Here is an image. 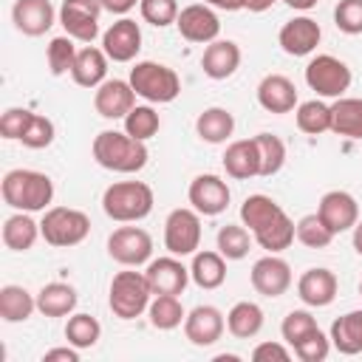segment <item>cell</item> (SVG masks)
I'll use <instances>...</instances> for the list:
<instances>
[{"label":"cell","instance_id":"48","mask_svg":"<svg viewBox=\"0 0 362 362\" xmlns=\"http://www.w3.org/2000/svg\"><path fill=\"white\" fill-rule=\"evenodd\" d=\"M31 119V110L28 107H8L3 116H0V136L8 139V141H20L25 124Z\"/></svg>","mask_w":362,"mask_h":362},{"label":"cell","instance_id":"49","mask_svg":"<svg viewBox=\"0 0 362 362\" xmlns=\"http://www.w3.org/2000/svg\"><path fill=\"white\" fill-rule=\"evenodd\" d=\"M291 356H294V351H291L288 345H283V342H260V345H255V351H252V359H255V362H272V359L288 362Z\"/></svg>","mask_w":362,"mask_h":362},{"label":"cell","instance_id":"42","mask_svg":"<svg viewBox=\"0 0 362 362\" xmlns=\"http://www.w3.org/2000/svg\"><path fill=\"white\" fill-rule=\"evenodd\" d=\"M334 238H337V235L325 226V221H322L317 212L303 215V218L297 221V240H300L303 246H308V249H325V246H331Z\"/></svg>","mask_w":362,"mask_h":362},{"label":"cell","instance_id":"36","mask_svg":"<svg viewBox=\"0 0 362 362\" xmlns=\"http://www.w3.org/2000/svg\"><path fill=\"white\" fill-rule=\"evenodd\" d=\"M294 119H297V127L308 136H322L331 130V105H325L320 96L317 99H308V102H300L294 107Z\"/></svg>","mask_w":362,"mask_h":362},{"label":"cell","instance_id":"11","mask_svg":"<svg viewBox=\"0 0 362 362\" xmlns=\"http://www.w3.org/2000/svg\"><path fill=\"white\" fill-rule=\"evenodd\" d=\"M187 201L189 206L198 212V215H206V218H215L221 212H226L229 201H232V192H229V184L215 175V173H201L189 181V189H187Z\"/></svg>","mask_w":362,"mask_h":362},{"label":"cell","instance_id":"47","mask_svg":"<svg viewBox=\"0 0 362 362\" xmlns=\"http://www.w3.org/2000/svg\"><path fill=\"white\" fill-rule=\"evenodd\" d=\"M334 25L348 37L362 34V0H339L334 8Z\"/></svg>","mask_w":362,"mask_h":362},{"label":"cell","instance_id":"22","mask_svg":"<svg viewBox=\"0 0 362 362\" xmlns=\"http://www.w3.org/2000/svg\"><path fill=\"white\" fill-rule=\"evenodd\" d=\"M257 105L269 113H291L297 102V88L286 74H266L257 85Z\"/></svg>","mask_w":362,"mask_h":362},{"label":"cell","instance_id":"3","mask_svg":"<svg viewBox=\"0 0 362 362\" xmlns=\"http://www.w3.org/2000/svg\"><path fill=\"white\" fill-rule=\"evenodd\" d=\"M156 195L144 181H113L102 192V209L116 223H136L153 212Z\"/></svg>","mask_w":362,"mask_h":362},{"label":"cell","instance_id":"45","mask_svg":"<svg viewBox=\"0 0 362 362\" xmlns=\"http://www.w3.org/2000/svg\"><path fill=\"white\" fill-rule=\"evenodd\" d=\"M139 11H141V20L156 25V28H167L178 20V3L175 0H141L139 3Z\"/></svg>","mask_w":362,"mask_h":362},{"label":"cell","instance_id":"55","mask_svg":"<svg viewBox=\"0 0 362 362\" xmlns=\"http://www.w3.org/2000/svg\"><path fill=\"white\" fill-rule=\"evenodd\" d=\"M354 235H351V240H354V249H356V255L362 257V221H356V226L351 229Z\"/></svg>","mask_w":362,"mask_h":362},{"label":"cell","instance_id":"51","mask_svg":"<svg viewBox=\"0 0 362 362\" xmlns=\"http://www.w3.org/2000/svg\"><path fill=\"white\" fill-rule=\"evenodd\" d=\"M136 3L141 0H102V8L110 14H127L130 8H136Z\"/></svg>","mask_w":362,"mask_h":362},{"label":"cell","instance_id":"39","mask_svg":"<svg viewBox=\"0 0 362 362\" xmlns=\"http://www.w3.org/2000/svg\"><path fill=\"white\" fill-rule=\"evenodd\" d=\"M255 144H257V156H260V175L263 178L277 175L286 164V141L274 133H257Z\"/></svg>","mask_w":362,"mask_h":362},{"label":"cell","instance_id":"13","mask_svg":"<svg viewBox=\"0 0 362 362\" xmlns=\"http://www.w3.org/2000/svg\"><path fill=\"white\" fill-rule=\"evenodd\" d=\"M249 280H252V288L257 291V294H263V297H280V294H286L288 288H291V266L283 260V257H277V255H263L260 260H255V266H252V272H249Z\"/></svg>","mask_w":362,"mask_h":362},{"label":"cell","instance_id":"8","mask_svg":"<svg viewBox=\"0 0 362 362\" xmlns=\"http://www.w3.org/2000/svg\"><path fill=\"white\" fill-rule=\"evenodd\" d=\"M164 249L175 257H187L201 249V215L192 206H178L167 215Z\"/></svg>","mask_w":362,"mask_h":362},{"label":"cell","instance_id":"29","mask_svg":"<svg viewBox=\"0 0 362 362\" xmlns=\"http://www.w3.org/2000/svg\"><path fill=\"white\" fill-rule=\"evenodd\" d=\"M280 215H286V209L274 198H269L263 192H255V195L243 198V204H240V223L252 235L260 232V229H266L269 223H274Z\"/></svg>","mask_w":362,"mask_h":362},{"label":"cell","instance_id":"4","mask_svg":"<svg viewBox=\"0 0 362 362\" xmlns=\"http://www.w3.org/2000/svg\"><path fill=\"white\" fill-rule=\"evenodd\" d=\"M130 85L136 90V96H141L150 105H167L175 102L181 93V79L178 74L164 65V62H153V59H141L130 68Z\"/></svg>","mask_w":362,"mask_h":362},{"label":"cell","instance_id":"32","mask_svg":"<svg viewBox=\"0 0 362 362\" xmlns=\"http://www.w3.org/2000/svg\"><path fill=\"white\" fill-rule=\"evenodd\" d=\"M331 130L345 139H362V99L339 96L331 105Z\"/></svg>","mask_w":362,"mask_h":362},{"label":"cell","instance_id":"21","mask_svg":"<svg viewBox=\"0 0 362 362\" xmlns=\"http://www.w3.org/2000/svg\"><path fill=\"white\" fill-rule=\"evenodd\" d=\"M144 274H147V283H150L153 294H184L187 283L192 280L189 277V269L175 255L150 260L147 269H144Z\"/></svg>","mask_w":362,"mask_h":362},{"label":"cell","instance_id":"5","mask_svg":"<svg viewBox=\"0 0 362 362\" xmlns=\"http://www.w3.org/2000/svg\"><path fill=\"white\" fill-rule=\"evenodd\" d=\"M153 288L144 272H119L107 288V305L119 320H136L150 308Z\"/></svg>","mask_w":362,"mask_h":362},{"label":"cell","instance_id":"34","mask_svg":"<svg viewBox=\"0 0 362 362\" xmlns=\"http://www.w3.org/2000/svg\"><path fill=\"white\" fill-rule=\"evenodd\" d=\"M263 328V308L252 300H240L226 314V331L238 339H252Z\"/></svg>","mask_w":362,"mask_h":362},{"label":"cell","instance_id":"2","mask_svg":"<svg viewBox=\"0 0 362 362\" xmlns=\"http://www.w3.org/2000/svg\"><path fill=\"white\" fill-rule=\"evenodd\" d=\"M3 201L14 212H45L54 201V181L40 170H8L3 175Z\"/></svg>","mask_w":362,"mask_h":362},{"label":"cell","instance_id":"50","mask_svg":"<svg viewBox=\"0 0 362 362\" xmlns=\"http://www.w3.org/2000/svg\"><path fill=\"white\" fill-rule=\"evenodd\" d=\"M42 362H79V348H74L71 342L62 348H51L42 354Z\"/></svg>","mask_w":362,"mask_h":362},{"label":"cell","instance_id":"25","mask_svg":"<svg viewBox=\"0 0 362 362\" xmlns=\"http://www.w3.org/2000/svg\"><path fill=\"white\" fill-rule=\"evenodd\" d=\"M107 62H110V57H107L102 48H96V45H82V48L76 51V62H74V68H71V79H74L79 88L96 90V88L107 79Z\"/></svg>","mask_w":362,"mask_h":362},{"label":"cell","instance_id":"7","mask_svg":"<svg viewBox=\"0 0 362 362\" xmlns=\"http://www.w3.org/2000/svg\"><path fill=\"white\" fill-rule=\"evenodd\" d=\"M354 74L351 68L334 57V54H317L305 65V85L320 96V99H339L351 88Z\"/></svg>","mask_w":362,"mask_h":362},{"label":"cell","instance_id":"35","mask_svg":"<svg viewBox=\"0 0 362 362\" xmlns=\"http://www.w3.org/2000/svg\"><path fill=\"white\" fill-rule=\"evenodd\" d=\"M147 317H150V325H153V328H158V331H173V328L184 325L187 311H184L178 294H153L150 308H147Z\"/></svg>","mask_w":362,"mask_h":362},{"label":"cell","instance_id":"53","mask_svg":"<svg viewBox=\"0 0 362 362\" xmlns=\"http://www.w3.org/2000/svg\"><path fill=\"white\" fill-rule=\"evenodd\" d=\"M283 3H286V6H291L294 11H311L320 0H283Z\"/></svg>","mask_w":362,"mask_h":362},{"label":"cell","instance_id":"17","mask_svg":"<svg viewBox=\"0 0 362 362\" xmlns=\"http://www.w3.org/2000/svg\"><path fill=\"white\" fill-rule=\"evenodd\" d=\"M136 107V90L130 79H105L93 90V110L102 119H124Z\"/></svg>","mask_w":362,"mask_h":362},{"label":"cell","instance_id":"24","mask_svg":"<svg viewBox=\"0 0 362 362\" xmlns=\"http://www.w3.org/2000/svg\"><path fill=\"white\" fill-rule=\"evenodd\" d=\"M223 170L229 178L235 181H246V178H255L260 175V156H257V144H255V136L252 139H238V141H229L226 150H223Z\"/></svg>","mask_w":362,"mask_h":362},{"label":"cell","instance_id":"6","mask_svg":"<svg viewBox=\"0 0 362 362\" xmlns=\"http://www.w3.org/2000/svg\"><path fill=\"white\" fill-rule=\"evenodd\" d=\"M40 235L54 249H68L90 235V218L74 206H48L40 221Z\"/></svg>","mask_w":362,"mask_h":362},{"label":"cell","instance_id":"52","mask_svg":"<svg viewBox=\"0 0 362 362\" xmlns=\"http://www.w3.org/2000/svg\"><path fill=\"white\" fill-rule=\"evenodd\" d=\"M206 6L212 8H221V11H240L246 8V0H204Z\"/></svg>","mask_w":362,"mask_h":362},{"label":"cell","instance_id":"44","mask_svg":"<svg viewBox=\"0 0 362 362\" xmlns=\"http://www.w3.org/2000/svg\"><path fill=\"white\" fill-rule=\"evenodd\" d=\"M320 325H317V320H314V314L311 311H305V308H294V311H288L286 317H283V322H280V334H283V342L291 348V345H297L303 337H308L311 331H317Z\"/></svg>","mask_w":362,"mask_h":362},{"label":"cell","instance_id":"46","mask_svg":"<svg viewBox=\"0 0 362 362\" xmlns=\"http://www.w3.org/2000/svg\"><path fill=\"white\" fill-rule=\"evenodd\" d=\"M294 356L300 362H322L328 354H331V337H325L320 328L311 331L308 337H303L297 345H291Z\"/></svg>","mask_w":362,"mask_h":362},{"label":"cell","instance_id":"56","mask_svg":"<svg viewBox=\"0 0 362 362\" xmlns=\"http://www.w3.org/2000/svg\"><path fill=\"white\" fill-rule=\"evenodd\" d=\"M359 294H362V283H359Z\"/></svg>","mask_w":362,"mask_h":362},{"label":"cell","instance_id":"40","mask_svg":"<svg viewBox=\"0 0 362 362\" xmlns=\"http://www.w3.org/2000/svg\"><path fill=\"white\" fill-rule=\"evenodd\" d=\"M122 122H124V133L139 139V141L153 139L158 133V127H161V119H158V113H156V107L150 102L147 105H136Z\"/></svg>","mask_w":362,"mask_h":362},{"label":"cell","instance_id":"41","mask_svg":"<svg viewBox=\"0 0 362 362\" xmlns=\"http://www.w3.org/2000/svg\"><path fill=\"white\" fill-rule=\"evenodd\" d=\"M74 42H76V40L68 37V34L54 37V40L48 42V48H45V59H48V71H51L54 76L71 74V68H74V62H76V51H79Z\"/></svg>","mask_w":362,"mask_h":362},{"label":"cell","instance_id":"54","mask_svg":"<svg viewBox=\"0 0 362 362\" xmlns=\"http://www.w3.org/2000/svg\"><path fill=\"white\" fill-rule=\"evenodd\" d=\"M277 0H246V8L249 11H255V14H260V11H266V8H272Z\"/></svg>","mask_w":362,"mask_h":362},{"label":"cell","instance_id":"33","mask_svg":"<svg viewBox=\"0 0 362 362\" xmlns=\"http://www.w3.org/2000/svg\"><path fill=\"white\" fill-rule=\"evenodd\" d=\"M37 311V294H31L25 286H3L0 288V317L3 322H25Z\"/></svg>","mask_w":362,"mask_h":362},{"label":"cell","instance_id":"19","mask_svg":"<svg viewBox=\"0 0 362 362\" xmlns=\"http://www.w3.org/2000/svg\"><path fill=\"white\" fill-rule=\"evenodd\" d=\"M337 288H339V280L325 266L305 269L300 274V280H297V297L308 308H325V305H331L337 300Z\"/></svg>","mask_w":362,"mask_h":362},{"label":"cell","instance_id":"23","mask_svg":"<svg viewBox=\"0 0 362 362\" xmlns=\"http://www.w3.org/2000/svg\"><path fill=\"white\" fill-rule=\"evenodd\" d=\"M240 45L235 40H215L204 48V57H201V68L209 79L221 82V79H229L238 68H240Z\"/></svg>","mask_w":362,"mask_h":362},{"label":"cell","instance_id":"20","mask_svg":"<svg viewBox=\"0 0 362 362\" xmlns=\"http://www.w3.org/2000/svg\"><path fill=\"white\" fill-rule=\"evenodd\" d=\"M57 20L59 11H54L51 0H14L11 6V23L25 37H42Z\"/></svg>","mask_w":362,"mask_h":362},{"label":"cell","instance_id":"28","mask_svg":"<svg viewBox=\"0 0 362 362\" xmlns=\"http://www.w3.org/2000/svg\"><path fill=\"white\" fill-rule=\"evenodd\" d=\"M79 303V294L71 283H45L37 291V311L42 317H71Z\"/></svg>","mask_w":362,"mask_h":362},{"label":"cell","instance_id":"27","mask_svg":"<svg viewBox=\"0 0 362 362\" xmlns=\"http://www.w3.org/2000/svg\"><path fill=\"white\" fill-rule=\"evenodd\" d=\"M331 348H337L342 356L362 354V308L345 311L331 322Z\"/></svg>","mask_w":362,"mask_h":362},{"label":"cell","instance_id":"15","mask_svg":"<svg viewBox=\"0 0 362 362\" xmlns=\"http://www.w3.org/2000/svg\"><path fill=\"white\" fill-rule=\"evenodd\" d=\"M317 215L325 221V226L334 235H342V232H351L356 226V221H359V204L345 189H328L320 198V204H317Z\"/></svg>","mask_w":362,"mask_h":362},{"label":"cell","instance_id":"10","mask_svg":"<svg viewBox=\"0 0 362 362\" xmlns=\"http://www.w3.org/2000/svg\"><path fill=\"white\" fill-rule=\"evenodd\" d=\"M102 11H105L102 0H62V6H59V25L76 42L90 45L99 37V14Z\"/></svg>","mask_w":362,"mask_h":362},{"label":"cell","instance_id":"14","mask_svg":"<svg viewBox=\"0 0 362 362\" xmlns=\"http://www.w3.org/2000/svg\"><path fill=\"white\" fill-rule=\"evenodd\" d=\"M226 331V317L221 308L215 305H195L192 311H187L184 320V337L195 345V348H209L215 345Z\"/></svg>","mask_w":362,"mask_h":362},{"label":"cell","instance_id":"30","mask_svg":"<svg viewBox=\"0 0 362 362\" xmlns=\"http://www.w3.org/2000/svg\"><path fill=\"white\" fill-rule=\"evenodd\" d=\"M195 133L206 144H223L235 133V116L226 107H204L195 119Z\"/></svg>","mask_w":362,"mask_h":362},{"label":"cell","instance_id":"38","mask_svg":"<svg viewBox=\"0 0 362 362\" xmlns=\"http://www.w3.org/2000/svg\"><path fill=\"white\" fill-rule=\"evenodd\" d=\"M99 337H102V325H99L96 317L82 314V311H76V314L68 317V322H65V339L74 348L88 351V348H93L99 342Z\"/></svg>","mask_w":362,"mask_h":362},{"label":"cell","instance_id":"43","mask_svg":"<svg viewBox=\"0 0 362 362\" xmlns=\"http://www.w3.org/2000/svg\"><path fill=\"white\" fill-rule=\"evenodd\" d=\"M54 136H57L54 122L42 113H31V119H28L23 136H20V144L28 147V150H45V147L54 144Z\"/></svg>","mask_w":362,"mask_h":362},{"label":"cell","instance_id":"26","mask_svg":"<svg viewBox=\"0 0 362 362\" xmlns=\"http://www.w3.org/2000/svg\"><path fill=\"white\" fill-rule=\"evenodd\" d=\"M189 277L198 288H221L226 280V257L218 249H198L189 263Z\"/></svg>","mask_w":362,"mask_h":362},{"label":"cell","instance_id":"9","mask_svg":"<svg viewBox=\"0 0 362 362\" xmlns=\"http://www.w3.org/2000/svg\"><path fill=\"white\" fill-rule=\"evenodd\" d=\"M107 255L119 266L136 269V266L153 260V238L141 226H119L107 238Z\"/></svg>","mask_w":362,"mask_h":362},{"label":"cell","instance_id":"1","mask_svg":"<svg viewBox=\"0 0 362 362\" xmlns=\"http://www.w3.org/2000/svg\"><path fill=\"white\" fill-rule=\"evenodd\" d=\"M90 153H93L99 167H105L110 173H122V175L144 170V164L150 158L147 144L133 139V136H127L124 130H102V133H96V139L90 144Z\"/></svg>","mask_w":362,"mask_h":362},{"label":"cell","instance_id":"12","mask_svg":"<svg viewBox=\"0 0 362 362\" xmlns=\"http://www.w3.org/2000/svg\"><path fill=\"white\" fill-rule=\"evenodd\" d=\"M175 28H178V34L187 42L209 45L221 34V20H218V14H215L212 6H206V3H189V6H184L178 11Z\"/></svg>","mask_w":362,"mask_h":362},{"label":"cell","instance_id":"16","mask_svg":"<svg viewBox=\"0 0 362 362\" xmlns=\"http://www.w3.org/2000/svg\"><path fill=\"white\" fill-rule=\"evenodd\" d=\"M322 40V28L317 20H311L308 14H300V17H291L288 23H283L280 34H277V42L280 48L288 54V57H308L317 51Z\"/></svg>","mask_w":362,"mask_h":362},{"label":"cell","instance_id":"37","mask_svg":"<svg viewBox=\"0 0 362 362\" xmlns=\"http://www.w3.org/2000/svg\"><path fill=\"white\" fill-rule=\"evenodd\" d=\"M252 232L243 226V223H226L218 229L215 235V249L226 257V260H243L249 255V246H252Z\"/></svg>","mask_w":362,"mask_h":362},{"label":"cell","instance_id":"18","mask_svg":"<svg viewBox=\"0 0 362 362\" xmlns=\"http://www.w3.org/2000/svg\"><path fill=\"white\" fill-rule=\"evenodd\" d=\"M102 51L113 62H133L141 51V28L136 20L122 17L102 34Z\"/></svg>","mask_w":362,"mask_h":362},{"label":"cell","instance_id":"31","mask_svg":"<svg viewBox=\"0 0 362 362\" xmlns=\"http://www.w3.org/2000/svg\"><path fill=\"white\" fill-rule=\"evenodd\" d=\"M40 235V223L31 218V212H14L3 221V243L11 252H28L37 243Z\"/></svg>","mask_w":362,"mask_h":362}]
</instances>
